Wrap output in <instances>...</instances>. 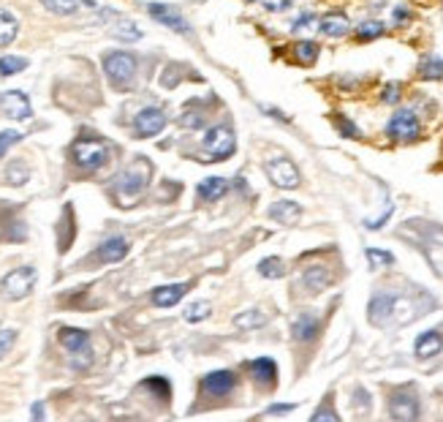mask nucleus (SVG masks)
<instances>
[{
    "label": "nucleus",
    "mask_w": 443,
    "mask_h": 422,
    "mask_svg": "<svg viewBox=\"0 0 443 422\" xmlns=\"http://www.w3.org/2000/svg\"><path fill=\"white\" fill-rule=\"evenodd\" d=\"M441 349H443L441 330H427V333H422V335L416 338V343H413V352H416L419 359L435 357V354H441Z\"/></svg>",
    "instance_id": "nucleus-15"
},
{
    "label": "nucleus",
    "mask_w": 443,
    "mask_h": 422,
    "mask_svg": "<svg viewBox=\"0 0 443 422\" xmlns=\"http://www.w3.org/2000/svg\"><path fill=\"white\" fill-rule=\"evenodd\" d=\"M283 259H278V256H269V259H262L259 262V275L262 278H283Z\"/></svg>",
    "instance_id": "nucleus-31"
},
{
    "label": "nucleus",
    "mask_w": 443,
    "mask_h": 422,
    "mask_svg": "<svg viewBox=\"0 0 443 422\" xmlns=\"http://www.w3.org/2000/svg\"><path fill=\"white\" fill-rule=\"evenodd\" d=\"M147 11H150V17H153V20L166 25V27H172L174 33H191V25H188V20L182 17L177 8H172V6L150 3V6H147Z\"/></svg>",
    "instance_id": "nucleus-11"
},
{
    "label": "nucleus",
    "mask_w": 443,
    "mask_h": 422,
    "mask_svg": "<svg viewBox=\"0 0 443 422\" xmlns=\"http://www.w3.org/2000/svg\"><path fill=\"white\" fill-rule=\"evenodd\" d=\"M419 77L422 79H443V60L435 55H427L422 63H419Z\"/></svg>",
    "instance_id": "nucleus-26"
},
{
    "label": "nucleus",
    "mask_w": 443,
    "mask_h": 422,
    "mask_svg": "<svg viewBox=\"0 0 443 422\" xmlns=\"http://www.w3.org/2000/svg\"><path fill=\"white\" fill-rule=\"evenodd\" d=\"M386 136L394 142H416L422 136V123H419L416 112H411V109L394 112L386 123Z\"/></svg>",
    "instance_id": "nucleus-1"
},
{
    "label": "nucleus",
    "mask_w": 443,
    "mask_h": 422,
    "mask_svg": "<svg viewBox=\"0 0 443 422\" xmlns=\"http://www.w3.org/2000/svg\"><path fill=\"white\" fill-rule=\"evenodd\" d=\"M20 139H22L20 131H3V134H0V158L6 155V150L11 148V145H17Z\"/></svg>",
    "instance_id": "nucleus-37"
},
{
    "label": "nucleus",
    "mask_w": 443,
    "mask_h": 422,
    "mask_svg": "<svg viewBox=\"0 0 443 422\" xmlns=\"http://www.w3.org/2000/svg\"><path fill=\"white\" fill-rule=\"evenodd\" d=\"M288 411H294L291 403H288V406H269V409H267V414H288Z\"/></svg>",
    "instance_id": "nucleus-45"
},
{
    "label": "nucleus",
    "mask_w": 443,
    "mask_h": 422,
    "mask_svg": "<svg viewBox=\"0 0 443 422\" xmlns=\"http://www.w3.org/2000/svg\"><path fill=\"white\" fill-rule=\"evenodd\" d=\"M248 371H250V376L256 379V384H259L262 390H269V387L278 384V365H275V359H269V357L253 359V362L248 365Z\"/></svg>",
    "instance_id": "nucleus-13"
},
{
    "label": "nucleus",
    "mask_w": 443,
    "mask_h": 422,
    "mask_svg": "<svg viewBox=\"0 0 443 422\" xmlns=\"http://www.w3.org/2000/svg\"><path fill=\"white\" fill-rule=\"evenodd\" d=\"M106 155H109V150L103 142L98 139H79V142H74V158H77V164L84 169H98L106 164Z\"/></svg>",
    "instance_id": "nucleus-7"
},
{
    "label": "nucleus",
    "mask_w": 443,
    "mask_h": 422,
    "mask_svg": "<svg viewBox=\"0 0 443 422\" xmlns=\"http://www.w3.org/2000/svg\"><path fill=\"white\" fill-rule=\"evenodd\" d=\"M0 109H3L8 117H14V120H27V117L33 115L30 98H27L22 90H6V93H0Z\"/></svg>",
    "instance_id": "nucleus-10"
},
{
    "label": "nucleus",
    "mask_w": 443,
    "mask_h": 422,
    "mask_svg": "<svg viewBox=\"0 0 443 422\" xmlns=\"http://www.w3.org/2000/svg\"><path fill=\"white\" fill-rule=\"evenodd\" d=\"M319 316L316 314H310V311H304L300 316L294 319V324H291V333H294V340H313V338L319 335Z\"/></svg>",
    "instance_id": "nucleus-17"
},
{
    "label": "nucleus",
    "mask_w": 443,
    "mask_h": 422,
    "mask_svg": "<svg viewBox=\"0 0 443 422\" xmlns=\"http://www.w3.org/2000/svg\"><path fill=\"white\" fill-rule=\"evenodd\" d=\"M8 177H11V183H14V186H22V183H25V177H27V172H25V167H20V169H8Z\"/></svg>",
    "instance_id": "nucleus-41"
},
{
    "label": "nucleus",
    "mask_w": 443,
    "mask_h": 422,
    "mask_svg": "<svg viewBox=\"0 0 443 422\" xmlns=\"http://www.w3.org/2000/svg\"><path fill=\"white\" fill-rule=\"evenodd\" d=\"M141 188H144V177H141L139 172H128V174H122L120 177L122 193H139Z\"/></svg>",
    "instance_id": "nucleus-34"
},
{
    "label": "nucleus",
    "mask_w": 443,
    "mask_h": 422,
    "mask_svg": "<svg viewBox=\"0 0 443 422\" xmlns=\"http://www.w3.org/2000/svg\"><path fill=\"white\" fill-rule=\"evenodd\" d=\"M60 343L71 352V357H77V354H84V352H90V338L84 330H77V327H63L60 330Z\"/></svg>",
    "instance_id": "nucleus-16"
},
{
    "label": "nucleus",
    "mask_w": 443,
    "mask_h": 422,
    "mask_svg": "<svg viewBox=\"0 0 443 422\" xmlns=\"http://www.w3.org/2000/svg\"><path fill=\"white\" fill-rule=\"evenodd\" d=\"M319 30H321L326 39H342V36H348L351 22L340 11H332V14H323L321 20H319Z\"/></svg>",
    "instance_id": "nucleus-14"
},
{
    "label": "nucleus",
    "mask_w": 443,
    "mask_h": 422,
    "mask_svg": "<svg viewBox=\"0 0 443 422\" xmlns=\"http://www.w3.org/2000/svg\"><path fill=\"white\" fill-rule=\"evenodd\" d=\"M313 22H316V14H310V11H307V14H302L300 20H294V25H291V27H294V30H302V27L313 25Z\"/></svg>",
    "instance_id": "nucleus-42"
},
{
    "label": "nucleus",
    "mask_w": 443,
    "mask_h": 422,
    "mask_svg": "<svg viewBox=\"0 0 443 422\" xmlns=\"http://www.w3.org/2000/svg\"><path fill=\"white\" fill-rule=\"evenodd\" d=\"M248 3H253V0H248Z\"/></svg>",
    "instance_id": "nucleus-47"
},
{
    "label": "nucleus",
    "mask_w": 443,
    "mask_h": 422,
    "mask_svg": "<svg viewBox=\"0 0 443 422\" xmlns=\"http://www.w3.org/2000/svg\"><path fill=\"white\" fill-rule=\"evenodd\" d=\"M408 22H411V11H408L405 6H397V8L392 11V25H394V27H403Z\"/></svg>",
    "instance_id": "nucleus-39"
},
{
    "label": "nucleus",
    "mask_w": 443,
    "mask_h": 422,
    "mask_svg": "<svg viewBox=\"0 0 443 422\" xmlns=\"http://www.w3.org/2000/svg\"><path fill=\"white\" fill-rule=\"evenodd\" d=\"M33 417H44V409H41V406H33Z\"/></svg>",
    "instance_id": "nucleus-46"
},
{
    "label": "nucleus",
    "mask_w": 443,
    "mask_h": 422,
    "mask_svg": "<svg viewBox=\"0 0 443 422\" xmlns=\"http://www.w3.org/2000/svg\"><path fill=\"white\" fill-rule=\"evenodd\" d=\"M25 68H27V60H25V58H14V55L0 58V77H14V74H20Z\"/></svg>",
    "instance_id": "nucleus-32"
},
{
    "label": "nucleus",
    "mask_w": 443,
    "mask_h": 422,
    "mask_svg": "<svg viewBox=\"0 0 443 422\" xmlns=\"http://www.w3.org/2000/svg\"><path fill=\"white\" fill-rule=\"evenodd\" d=\"M103 71H106L109 82L115 87H128L134 82V74H136V58L128 55V52H109L103 58Z\"/></svg>",
    "instance_id": "nucleus-2"
},
{
    "label": "nucleus",
    "mask_w": 443,
    "mask_h": 422,
    "mask_svg": "<svg viewBox=\"0 0 443 422\" xmlns=\"http://www.w3.org/2000/svg\"><path fill=\"white\" fill-rule=\"evenodd\" d=\"M202 148L204 153L210 155V158H215V161H223V158H229L234 150H237V139H234V131L226 126H215L210 128L207 134H204L202 139Z\"/></svg>",
    "instance_id": "nucleus-3"
},
{
    "label": "nucleus",
    "mask_w": 443,
    "mask_h": 422,
    "mask_svg": "<svg viewBox=\"0 0 443 422\" xmlns=\"http://www.w3.org/2000/svg\"><path fill=\"white\" fill-rule=\"evenodd\" d=\"M300 215H302V210H300L297 202H285V199H283V202H275V207H269V218L281 221V224H285V226L297 224Z\"/></svg>",
    "instance_id": "nucleus-22"
},
{
    "label": "nucleus",
    "mask_w": 443,
    "mask_h": 422,
    "mask_svg": "<svg viewBox=\"0 0 443 422\" xmlns=\"http://www.w3.org/2000/svg\"><path fill=\"white\" fill-rule=\"evenodd\" d=\"M392 308H394V295L392 292H375L370 305H367V316L375 327H389L392 324Z\"/></svg>",
    "instance_id": "nucleus-9"
},
{
    "label": "nucleus",
    "mask_w": 443,
    "mask_h": 422,
    "mask_svg": "<svg viewBox=\"0 0 443 422\" xmlns=\"http://www.w3.org/2000/svg\"><path fill=\"white\" fill-rule=\"evenodd\" d=\"M188 292V283H169V286H158L153 292V302L158 308H172L182 300V295Z\"/></svg>",
    "instance_id": "nucleus-18"
},
{
    "label": "nucleus",
    "mask_w": 443,
    "mask_h": 422,
    "mask_svg": "<svg viewBox=\"0 0 443 422\" xmlns=\"http://www.w3.org/2000/svg\"><path fill=\"white\" fill-rule=\"evenodd\" d=\"M338 131H340V136H345V139H359L362 136V131L354 126V120H348V117H338Z\"/></svg>",
    "instance_id": "nucleus-36"
},
{
    "label": "nucleus",
    "mask_w": 443,
    "mask_h": 422,
    "mask_svg": "<svg viewBox=\"0 0 443 422\" xmlns=\"http://www.w3.org/2000/svg\"><path fill=\"white\" fill-rule=\"evenodd\" d=\"M400 96H403V84H400V82L383 84V90H381V101H383V104H397V101H400Z\"/></svg>",
    "instance_id": "nucleus-35"
},
{
    "label": "nucleus",
    "mask_w": 443,
    "mask_h": 422,
    "mask_svg": "<svg viewBox=\"0 0 443 422\" xmlns=\"http://www.w3.org/2000/svg\"><path fill=\"white\" fill-rule=\"evenodd\" d=\"M163 126H166V115L158 106H147L136 115V134L139 136H155L163 131Z\"/></svg>",
    "instance_id": "nucleus-12"
},
{
    "label": "nucleus",
    "mask_w": 443,
    "mask_h": 422,
    "mask_svg": "<svg viewBox=\"0 0 443 422\" xmlns=\"http://www.w3.org/2000/svg\"><path fill=\"white\" fill-rule=\"evenodd\" d=\"M367 262H370V270H378V267H389L394 264V256L381 248H367Z\"/></svg>",
    "instance_id": "nucleus-33"
},
{
    "label": "nucleus",
    "mask_w": 443,
    "mask_h": 422,
    "mask_svg": "<svg viewBox=\"0 0 443 422\" xmlns=\"http://www.w3.org/2000/svg\"><path fill=\"white\" fill-rule=\"evenodd\" d=\"M125 253H128V240H125V237H109L106 243H101V248H98V259L106 262V264H112V262L125 259Z\"/></svg>",
    "instance_id": "nucleus-20"
},
{
    "label": "nucleus",
    "mask_w": 443,
    "mask_h": 422,
    "mask_svg": "<svg viewBox=\"0 0 443 422\" xmlns=\"http://www.w3.org/2000/svg\"><path fill=\"white\" fill-rule=\"evenodd\" d=\"M321 420H332V422H338V414L332 411V406H329V401H326V406H323L321 411H316V414H313V422H321Z\"/></svg>",
    "instance_id": "nucleus-40"
},
{
    "label": "nucleus",
    "mask_w": 443,
    "mask_h": 422,
    "mask_svg": "<svg viewBox=\"0 0 443 422\" xmlns=\"http://www.w3.org/2000/svg\"><path fill=\"white\" fill-rule=\"evenodd\" d=\"M36 286V270L33 267H20V270H11L0 281V289L8 300H22L33 292Z\"/></svg>",
    "instance_id": "nucleus-4"
},
{
    "label": "nucleus",
    "mask_w": 443,
    "mask_h": 422,
    "mask_svg": "<svg viewBox=\"0 0 443 422\" xmlns=\"http://www.w3.org/2000/svg\"><path fill=\"white\" fill-rule=\"evenodd\" d=\"M319 44L316 41H297V46H294V55H297V60L302 65H313L316 60H319Z\"/></svg>",
    "instance_id": "nucleus-27"
},
{
    "label": "nucleus",
    "mask_w": 443,
    "mask_h": 422,
    "mask_svg": "<svg viewBox=\"0 0 443 422\" xmlns=\"http://www.w3.org/2000/svg\"><path fill=\"white\" fill-rule=\"evenodd\" d=\"M264 169H267V177L272 180V186H278V188L291 191L300 186V172L288 158H269Z\"/></svg>",
    "instance_id": "nucleus-6"
},
{
    "label": "nucleus",
    "mask_w": 443,
    "mask_h": 422,
    "mask_svg": "<svg viewBox=\"0 0 443 422\" xmlns=\"http://www.w3.org/2000/svg\"><path fill=\"white\" fill-rule=\"evenodd\" d=\"M41 3H44V8H49L58 17H71L79 11V0H41Z\"/></svg>",
    "instance_id": "nucleus-28"
},
{
    "label": "nucleus",
    "mask_w": 443,
    "mask_h": 422,
    "mask_svg": "<svg viewBox=\"0 0 443 422\" xmlns=\"http://www.w3.org/2000/svg\"><path fill=\"white\" fill-rule=\"evenodd\" d=\"M389 414L394 420H416L419 417V401L413 387H397L389 398Z\"/></svg>",
    "instance_id": "nucleus-5"
},
{
    "label": "nucleus",
    "mask_w": 443,
    "mask_h": 422,
    "mask_svg": "<svg viewBox=\"0 0 443 422\" xmlns=\"http://www.w3.org/2000/svg\"><path fill=\"white\" fill-rule=\"evenodd\" d=\"M112 36H117V39H122V41H139L141 30L131 20H117L115 22V27H112Z\"/></svg>",
    "instance_id": "nucleus-29"
},
{
    "label": "nucleus",
    "mask_w": 443,
    "mask_h": 422,
    "mask_svg": "<svg viewBox=\"0 0 443 422\" xmlns=\"http://www.w3.org/2000/svg\"><path fill=\"white\" fill-rule=\"evenodd\" d=\"M17 33H20V22H17V17H14L11 11L0 8V46H8V44L17 39Z\"/></svg>",
    "instance_id": "nucleus-23"
},
{
    "label": "nucleus",
    "mask_w": 443,
    "mask_h": 422,
    "mask_svg": "<svg viewBox=\"0 0 443 422\" xmlns=\"http://www.w3.org/2000/svg\"><path fill=\"white\" fill-rule=\"evenodd\" d=\"M226 191H229V180H223V177H207V180L199 183L196 193H199L202 202H218V199L226 196Z\"/></svg>",
    "instance_id": "nucleus-19"
},
{
    "label": "nucleus",
    "mask_w": 443,
    "mask_h": 422,
    "mask_svg": "<svg viewBox=\"0 0 443 422\" xmlns=\"http://www.w3.org/2000/svg\"><path fill=\"white\" fill-rule=\"evenodd\" d=\"M383 33H386V27H383V22L378 20H367L362 22L357 30H354V39L359 44H367V41H375V39H381Z\"/></svg>",
    "instance_id": "nucleus-24"
},
{
    "label": "nucleus",
    "mask_w": 443,
    "mask_h": 422,
    "mask_svg": "<svg viewBox=\"0 0 443 422\" xmlns=\"http://www.w3.org/2000/svg\"><path fill=\"white\" fill-rule=\"evenodd\" d=\"M212 314V308H210V302H204V300H199V302H191L188 308H185V321H191V324H196V321H204V319Z\"/></svg>",
    "instance_id": "nucleus-30"
},
{
    "label": "nucleus",
    "mask_w": 443,
    "mask_h": 422,
    "mask_svg": "<svg viewBox=\"0 0 443 422\" xmlns=\"http://www.w3.org/2000/svg\"><path fill=\"white\" fill-rule=\"evenodd\" d=\"M267 324V316H264L259 308H253V311H242L234 316V327L237 330H253V327H264Z\"/></svg>",
    "instance_id": "nucleus-25"
},
{
    "label": "nucleus",
    "mask_w": 443,
    "mask_h": 422,
    "mask_svg": "<svg viewBox=\"0 0 443 422\" xmlns=\"http://www.w3.org/2000/svg\"><path fill=\"white\" fill-rule=\"evenodd\" d=\"M302 283L310 292H323V289L332 283V275H329V270L321 267V264H313V267H307L302 273Z\"/></svg>",
    "instance_id": "nucleus-21"
},
{
    "label": "nucleus",
    "mask_w": 443,
    "mask_h": 422,
    "mask_svg": "<svg viewBox=\"0 0 443 422\" xmlns=\"http://www.w3.org/2000/svg\"><path fill=\"white\" fill-rule=\"evenodd\" d=\"M237 387V376L231 371H212L202 379V390L212 398H226Z\"/></svg>",
    "instance_id": "nucleus-8"
},
{
    "label": "nucleus",
    "mask_w": 443,
    "mask_h": 422,
    "mask_svg": "<svg viewBox=\"0 0 443 422\" xmlns=\"http://www.w3.org/2000/svg\"><path fill=\"white\" fill-rule=\"evenodd\" d=\"M14 338H17V330H0V359L14 346Z\"/></svg>",
    "instance_id": "nucleus-38"
},
{
    "label": "nucleus",
    "mask_w": 443,
    "mask_h": 422,
    "mask_svg": "<svg viewBox=\"0 0 443 422\" xmlns=\"http://www.w3.org/2000/svg\"><path fill=\"white\" fill-rule=\"evenodd\" d=\"M180 123L182 126H188V128H199L202 126V117H199V115H185Z\"/></svg>",
    "instance_id": "nucleus-44"
},
{
    "label": "nucleus",
    "mask_w": 443,
    "mask_h": 422,
    "mask_svg": "<svg viewBox=\"0 0 443 422\" xmlns=\"http://www.w3.org/2000/svg\"><path fill=\"white\" fill-rule=\"evenodd\" d=\"M264 6H267L269 11H283V8L291 6V0H264Z\"/></svg>",
    "instance_id": "nucleus-43"
}]
</instances>
